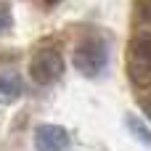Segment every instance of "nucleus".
<instances>
[{
    "label": "nucleus",
    "mask_w": 151,
    "mask_h": 151,
    "mask_svg": "<svg viewBox=\"0 0 151 151\" xmlns=\"http://www.w3.org/2000/svg\"><path fill=\"white\" fill-rule=\"evenodd\" d=\"M106 61H109V50H106V42L98 37V35H88L82 37L77 45H74V53H72V64L80 74L85 77H98L104 69H106Z\"/></svg>",
    "instance_id": "nucleus-1"
},
{
    "label": "nucleus",
    "mask_w": 151,
    "mask_h": 151,
    "mask_svg": "<svg viewBox=\"0 0 151 151\" xmlns=\"http://www.w3.org/2000/svg\"><path fill=\"white\" fill-rule=\"evenodd\" d=\"M127 74L135 88H151V32H138L130 40Z\"/></svg>",
    "instance_id": "nucleus-2"
},
{
    "label": "nucleus",
    "mask_w": 151,
    "mask_h": 151,
    "mask_svg": "<svg viewBox=\"0 0 151 151\" xmlns=\"http://www.w3.org/2000/svg\"><path fill=\"white\" fill-rule=\"evenodd\" d=\"M61 74H64V56L56 48H42L29 61V77L40 88H48V85L58 82Z\"/></svg>",
    "instance_id": "nucleus-3"
},
{
    "label": "nucleus",
    "mask_w": 151,
    "mask_h": 151,
    "mask_svg": "<svg viewBox=\"0 0 151 151\" xmlns=\"http://www.w3.org/2000/svg\"><path fill=\"white\" fill-rule=\"evenodd\" d=\"M35 149L37 151H66L69 133L61 125H40L35 127Z\"/></svg>",
    "instance_id": "nucleus-4"
},
{
    "label": "nucleus",
    "mask_w": 151,
    "mask_h": 151,
    "mask_svg": "<svg viewBox=\"0 0 151 151\" xmlns=\"http://www.w3.org/2000/svg\"><path fill=\"white\" fill-rule=\"evenodd\" d=\"M24 93V82L16 72H0V104H16Z\"/></svg>",
    "instance_id": "nucleus-5"
},
{
    "label": "nucleus",
    "mask_w": 151,
    "mask_h": 151,
    "mask_svg": "<svg viewBox=\"0 0 151 151\" xmlns=\"http://www.w3.org/2000/svg\"><path fill=\"white\" fill-rule=\"evenodd\" d=\"M127 127L133 130V135L141 141V143H146V146H151V130L141 122V119H135V117H127Z\"/></svg>",
    "instance_id": "nucleus-6"
},
{
    "label": "nucleus",
    "mask_w": 151,
    "mask_h": 151,
    "mask_svg": "<svg viewBox=\"0 0 151 151\" xmlns=\"http://www.w3.org/2000/svg\"><path fill=\"white\" fill-rule=\"evenodd\" d=\"M135 13H138V19H141L146 27H151V0H138Z\"/></svg>",
    "instance_id": "nucleus-7"
},
{
    "label": "nucleus",
    "mask_w": 151,
    "mask_h": 151,
    "mask_svg": "<svg viewBox=\"0 0 151 151\" xmlns=\"http://www.w3.org/2000/svg\"><path fill=\"white\" fill-rule=\"evenodd\" d=\"M11 21H13V16H11V5L0 0V35L11 27Z\"/></svg>",
    "instance_id": "nucleus-8"
},
{
    "label": "nucleus",
    "mask_w": 151,
    "mask_h": 151,
    "mask_svg": "<svg viewBox=\"0 0 151 151\" xmlns=\"http://www.w3.org/2000/svg\"><path fill=\"white\" fill-rule=\"evenodd\" d=\"M45 3H48V5H56V3H61V0H45Z\"/></svg>",
    "instance_id": "nucleus-9"
}]
</instances>
